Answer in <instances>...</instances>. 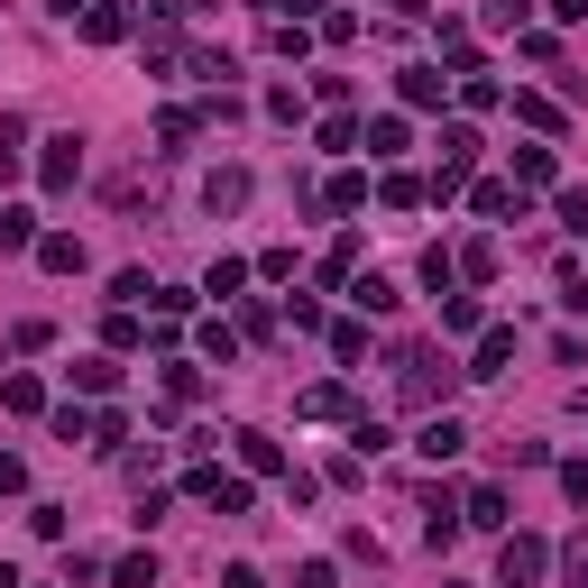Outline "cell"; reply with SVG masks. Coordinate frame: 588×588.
Wrapping results in <instances>:
<instances>
[{
	"label": "cell",
	"mask_w": 588,
	"mask_h": 588,
	"mask_svg": "<svg viewBox=\"0 0 588 588\" xmlns=\"http://www.w3.org/2000/svg\"><path fill=\"white\" fill-rule=\"evenodd\" d=\"M396 396H404V404H432V414H442V396H451V368L432 359L423 341H404V350H396Z\"/></svg>",
	"instance_id": "cell-1"
},
{
	"label": "cell",
	"mask_w": 588,
	"mask_h": 588,
	"mask_svg": "<svg viewBox=\"0 0 588 588\" xmlns=\"http://www.w3.org/2000/svg\"><path fill=\"white\" fill-rule=\"evenodd\" d=\"M552 570V543L543 533H506V552H497V588H533Z\"/></svg>",
	"instance_id": "cell-2"
},
{
	"label": "cell",
	"mask_w": 588,
	"mask_h": 588,
	"mask_svg": "<svg viewBox=\"0 0 588 588\" xmlns=\"http://www.w3.org/2000/svg\"><path fill=\"white\" fill-rule=\"evenodd\" d=\"M37 175H46V193H74V175H84V138H56L37 157Z\"/></svg>",
	"instance_id": "cell-3"
},
{
	"label": "cell",
	"mask_w": 588,
	"mask_h": 588,
	"mask_svg": "<svg viewBox=\"0 0 588 588\" xmlns=\"http://www.w3.org/2000/svg\"><path fill=\"white\" fill-rule=\"evenodd\" d=\"M37 267H46V276H84V240H74V230H46V240H37Z\"/></svg>",
	"instance_id": "cell-4"
},
{
	"label": "cell",
	"mask_w": 588,
	"mask_h": 588,
	"mask_svg": "<svg viewBox=\"0 0 588 588\" xmlns=\"http://www.w3.org/2000/svg\"><path fill=\"white\" fill-rule=\"evenodd\" d=\"M469 202H478L488 221H524V185H506V175H488V185H478Z\"/></svg>",
	"instance_id": "cell-5"
},
{
	"label": "cell",
	"mask_w": 588,
	"mask_h": 588,
	"mask_svg": "<svg viewBox=\"0 0 588 588\" xmlns=\"http://www.w3.org/2000/svg\"><path fill=\"white\" fill-rule=\"evenodd\" d=\"M459 524H478V533H506V488H469V497H459Z\"/></svg>",
	"instance_id": "cell-6"
},
{
	"label": "cell",
	"mask_w": 588,
	"mask_h": 588,
	"mask_svg": "<svg viewBox=\"0 0 588 588\" xmlns=\"http://www.w3.org/2000/svg\"><path fill=\"white\" fill-rule=\"evenodd\" d=\"M459 442H469V432H459L451 414H423V432H414V451H423V459H459Z\"/></svg>",
	"instance_id": "cell-7"
},
{
	"label": "cell",
	"mask_w": 588,
	"mask_h": 588,
	"mask_svg": "<svg viewBox=\"0 0 588 588\" xmlns=\"http://www.w3.org/2000/svg\"><path fill=\"white\" fill-rule=\"evenodd\" d=\"M506 359H515V331L497 322V331H478V359H469V377H497Z\"/></svg>",
	"instance_id": "cell-8"
},
{
	"label": "cell",
	"mask_w": 588,
	"mask_h": 588,
	"mask_svg": "<svg viewBox=\"0 0 588 588\" xmlns=\"http://www.w3.org/2000/svg\"><path fill=\"white\" fill-rule=\"evenodd\" d=\"M350 303H359V313H396V276H350Z\"/></svg>",
	"instance_id": "cell-9"
},
{
	"label": "cell",
	"mask_w": 588,
	"mask_h": 588,
	"mask_svg": "<svg viewBox=\"0 0 588 588\" xmlns=\"http://www.w3.org/2000/svg\"><path fill=\"white\" fill-rule=\"evenodd\" d=\"M84 37H92V46H120V37H130V10H120V0H101V10H84Z\"/></svg>",
	"instance_id": "cell-10"
},
{
	"label": "cell",
	"mask_w": 588,
	"mask_h": 588,
	"mask_svg": "<svg viewBox=\"0 0 588 588\" xmlns=\"http://www.w3.org/2000/svg\"><path fill=\"white\" fill-rule=\"evenodd\" d=\"M396 92L414 101V111H432V101H442V65H404V74H396Z\"/></svg>",
	"instance_id": "cell-11"
},
{
	"label": "cell",
	"mask_w": 588,
	"mask_h": 588,
	"mask_svg": "<svg viewBox=\"0 0 588 588\" xmlns=\"http://www.w3.org/2000/svg\"><path fill=\"white\" fill-rule=\"evenodd\" d=\"M202 202H212V212H240L248 202V166H221L212 185H202Z\"/></svg>",
	"instance_id": "cell-12"
},
{
	"label": "cell",
	"mask_w": 588,
	"mask_h": 588,
	"mask_svg": "<svg viewBox=\"0 0 588 588\" xmlns=\"http://www.w3.org/2000/svg\"><path fill=\"white\" fill-rule=\"evenodd\" d=\"M230 442H240V459H248V469H258V478H276V469H286V451H276L267 432H230Z\"/></svg>",
	"instance_id": "cell-13"
},
{
	"label": "cell",
	"mask_w": 588,
	"mask_h": 588,
	"mask_svg": "<svg viewBox=\"0 0 588 588\" xmlns=\"http://www.w3.org/2000/svg\"><path fill=\"white\" fill-rule=\"evenodd\" d=\"M0 404H10V414H46V387L37 377H0Z\"/></svg>",
	"instance_id": "cell-14"
},
{
	"label": "cell",
	"mask_w": 588,
	"mask_h": 588,
	"mask_svg": "<svg viewBox=\"0 0 588 588\" xmlns=\"http://www.w3.org/2000/svg\"><path fill=\"white\" fill-rule=\"evenodd\" d=\"M0 248H37V212H19V202H0Z\"/></svg>",
	"instance_id": "cell-15"
},
{
	"label": "cell",
	"mask_w": 588,
	"mask_h": 588,
	"mask_svg": "<svg viewBox=\"0 0 588 588\" xmlns=\"http://www.w3.org/2000/svg\"><path fill=\"white\" fill-rule=\"evenodd\" d=\"M19 166H29V130H19V120H0V185H10Z\"/></svg>",
	"instance_id": "cell-16"
},
{
	"label": "cell",
	"mask_w": 588,
	"mask_h": 588,
	"mask_svg": "<svg viewBox=\"0 0 588 588\" xmlns=\"http://www.w3.org/2000/svg\"><path fill=\"white\" fill-rule=\"evenodd\" d=\"M331 359H341V368L368 359V322H331Z\"/></svg>",
	"instance_id": "cell-17"
},
{
	"label": "cell",
	"mask_w": 588,
	"mask_h": 588,
	"mask_svg": "<svg viewBox=\"0 0 588 588\" xmlns=\"http://www.w3.org/2000/svg\"><path fill=\"white\" fill-rule=\"evenodd\" d=\"M74 387H84V396H111L120 368H111V359H74Z\"/></svg>",
	"instance_id": "cell-18"
},
{
	"label": "cell",
	"mask_w": 588,
	"mask_h": 588,
	"mask_svg": "<svg viewBox=\"0 0 588 588\" xmlns=\"http://www.w3.org/2000/svg\"><path fill=\"white\" fill-rule=\"evenodd\" d=\"M359 202H368V175L341 166V175H331V212H359Z\"/></svg>",
	"instance_id": "cell-19"
},
{
	"label": "cell",
	"mask_w": 588,
	"mask_h": 588,
	"mask_svg": "<svg viewBox=\"0 0 588 588\" xmlns=\"http://www.w3.org/2000/svg\"><path fill=\"white\" fill-rule=\"evenodd\" d=\"M515 120H533V130H561V101H543V92H515Z\"/></svg>",
	"instance_id": "cell-20"
},
{
	"label": "cell",
	"mask_w": 588,
	"mask_h": 588,
	"mask_svg": "<svg viewBox=\"0 0 588 588\" xmlns=\"http://www.w3.org/2000/svg\"><path fill=\"white\" fill-rule=\"evenodd\" d=\"M515 185H552V147H515Z\"/></svg>",
	"instance_id": "cell-21"
},
{
	"label": "cell",
	"mask_w": 588,
	"mask_h": 588,
	"mask_svg": "<svg viewBox=\"0 0 588 588\" xmlns=\"http://www.w3.org/2000/svg\"><path fill=\"white\" fill-rule=\"evenodd\" d=\"M396 147H404V120H396V111L368 120V157H396Z\"/></svg>",
	"instance_id": "cell-22"
},
{
	"label": "cell",
	"mask_w": 588,
	"mask_h": 588,
	"mask_svg": "<svg viewBox=\"0 0 588 588\" xmlns=\"http://www.w3.org/2000/svg\"><path fill=\"white\" fill-rule=\"evenodd\" d=\"M451 276H459L451 248H423V286H432V295H451Z\"/></svg>",
	"instance_id": "cell-23"
},
{
	"label": "cell",
	"mask_w": 588,
	"mask_h": 588,
	"mask_svg": "<svg viewBox=\"0 0 588 588\" xmlns=\"http://www.w3.org/2000/svg\"><path fill=\"white\" fill-rule=\"evenodd\" d=\"M248 286V267L240 258H212V276H202V295H240Z\"/></svg>",
	"instance_id": "cell-24"
},
{
	"label": "cell",
	"mask_w": 588,
	"mask_h": 588,
	"mask_svg": "<svg viewBox=\"0 0 588 588\" xmlns=\"http://www.w3.org/2000/svg\"><path fill=\"white\" fill-rule=\"evenodd\" d=\"M111 579H120V588H157V552H130Z\"/></svg>",
	"instance_id": "cell-25"
},
{
	"label": "cell",
	"mask_w": 588,
	"mask_h": 588,
	"mask_svg": "<svg viewBox=\"0 0 588 588\" xmlns=\"http://www.w3.org/2000/svg\"><path fill=\"white\" fill-rule=\"evenodd\" d=\"M267 120H286V130H295V120H303V92H295V84H267Z\"/></svg>",
	"instance_id": "cell-26"
},
{
	"label": "cell",
	"mask_w": 588,
	"mask_h": 588,
	"mask_svg": "<svg viewBox=\"0 0 588 588\" xmlns=\"http://www.w3.org/2000/svg\"><path fill=\"white\" fill-rule=\"evenodd\" d=\"M166 396H175V404H193V396H202V368H185V359H166Z\"/></svg>",
	"instance_id": "cell-27"
},
{
	"label": "cell",
	"mask_w": 588,
	"mask_h": 588,
	"mask_svg": "<svg viewBox=\"0 0 588 588\" xmlns=\"http://www.w3.org/2000/svg\"><path fill=\"white\" fill-rule=\"evenodd\" d=\"M442 331H478V295H442Z\"/></svg>",
	"instance_id": "cell-28"
},
{
	"label": "cell",
	"mask_w": 588,
	"mask_h": 588,
	"mask_svg": "<svg viewBox=\"0 0 588 588\" xmlns=\"http://www.w3.org/2000/svg\"><path fill=\"white\" fill-rule=\"evenodd\" d=\"M377 193H387V212H414V202H423V185H414V175H387Z\"/></svg>",
	"instance_id": "cell-29"
},
{
	"label": "cell",
	"mask_w": 588,
	"mask_h": 588,
	"mask_svg": "<svg viewBox=\"0 0 588 588\" xmlns=\"http://www.w3.org/2000/svg\"><path fill=\"white\" fill-rule=\"evenodd\" d=\"M193 130H202V120H193V111H157V138H166V147H185Z\"/></svg>",
	"instance_id": "cell-30"
},
{
	"label": "cell",
	"mask_w": 588,
	"mask_h": 588,
	"mask_svg": "<svg viewBox=\"0 0 588 588\" xmlns=\"http://www.w3.org/2000/svg\"><path fill=\"white\" fill-rule=\"evenodd\" d=\"M111 295H120V303H147L157 286H147V267H120V276H111Z\"/></svg>",
	"instance_id": "cell-31"
},
{
	"label": "cell",
	"mask_w": 588,
	"mask_h": 588,
	"mask_svg": "<svg viewBox=\"0 0 588 588\" xmlns=\"http://www.w3.org/2000/svg\"><path fill=\"white\" fill-rule=\"evenodd\" d=\"M561 570H570V588H588V533H579V543H561Z\"/></svg>",
	"instance_id": "cell-32"
},
{
	"label": "cell",
	"mask_w": 588,
	"mask_h": 588,
	"mask_svg": "<svg viewBox=\"0 0 588 588\" xmlns=\"http://www.w3.org/2000/svg\"><path fill=\"white\" fill-rule=\"evenodd\" d=\"M561 303H570V313H588V276H579V267H561Z\"/></svg>",
	"instance_id": "cell-33"
},
{
	"label": "cell",
	"mask_w": 588,
	"mask_h": 588,
	"mask_svg": "<svg viewBox=\"0 0 588 588\" xmlns=\"http://www.w3.org/2000/svg\"><path fill=\"white\" fill-rule=\"evenodd\" d=\"M561 230H579V240H588V193H561Z\"/></svg>",
	"instance_id": "cell-34"
},
{
	"label": "cell",
	"mask_w": 588,
	"mask_h": 588,
	"mask_svg": "<svg viewBox=\"0 0 588 588\" xmlns=\"http://www.w3.org/2000/svg\"><path fill=\"white\" fill-rule=\"evenodd\" d=\"M29 488V469H19V451H0V497H19Z\"/></svg>",
	"instance_id": "cell-35"
},
{
	"label": "cell",
	"mask_w": 588,
	"mask_h": 588,
	"mask_svg": "<svg viewBox=\"0 0 588 588\" xmlns=\"http://www.w3.org/2000/svg\"><path fill=\"white\" fill-rule=\"evenodd\" d=\"M138 10H147V19H157V29H175V19H185V10H193V0H138Z\"/></svg>",
	"instance_id": "cell-36"
},
{
	"label": "cell",
	"mask_w": 588,
	"mask_h": 588,
	"mask_svg": "<svg viewBox=\"0 0 588 588\" xmlns=\"http://www.w3.org/2000/svg\"><path fill=\"white\" fill-rule=\"evenodd\" d=\"M561 488H570V497L588 506V459H561Z\"/></svg>",
	"instance_id": "cell-37"
},
{
	"label": "cell",
	"mask_w": 588,
	"mask_h": 588,
	"mask_svg": "<svg viewBox=\"0 0 588 588\" xmlns=\"http://www.w3.org/2000/svg\"><path fill=\"white\" fill-rule=\"evenodd\" d=\"M524 19V0H488V29H515Z\"/></svg>",
	"instance_id": "cell-38"
},
{
	"label": "cell",
	"mask_w": 588,
	"mask_h": 588,
	"mask_svg": "<svg viewBox=\"0 0 588 588\" xmlns=\"http://www.w3.org/2000/svg\"><path fill=\"white\" fill-rule=\"evenodd\" d=\"M221 588H267V579L248 570V561H230V570H221Z\"/></svg>",
	"instance_id": "cell-39"
},
{
	"label": "cell",
	"mask_w": 588,
	"mask_h": 588,
	"mask_svg": "<svg viewBox=\"0 0 588 588\" xmlns=\"http://www.w3.org/2000/svg\"><path fill=\"white\" fill-rule=\"evenodd\" d=\"M552 19H588V0H552Z\"/></svg>",
	"instance_id": "cell-40"
},
{
	"label": "cell",
	"mask_w": 588,
	"mask_h": 588,
	"mask_svg": "<svg viewBox=\"0 0 588 588\" xmlns=\"http://www.w3.org/2000/svg\"><path fill=\"white\" fill-rule=\"evenodd\" d=\"M0 588H19V570H10V561H0Z\"/></svg>",
	"instance_id": "cell-41"
},
{
	"label": "cell",
	"mask_w": 588,
	"mask_h": 588,
	"mask_svg": "<svg viewBox=\"0 0 588 588\" xmlns=\"http://www.w3.org/2000/svg\"><path fill=\"white\" fill-rule=\"evenodd\" d=\"M258 10H286V0H258Z\"/></svg>",
	"instance_id": "cell-42"
}]
</instances>
